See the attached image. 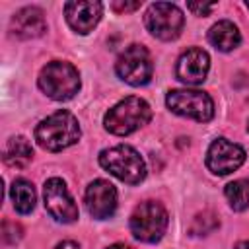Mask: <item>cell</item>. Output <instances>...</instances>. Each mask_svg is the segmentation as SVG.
Masks as SVG:
<instances>
[{
    "label": "cell",
    "instance_id": "9",
    "mask_svg": "<svg viewBox=\"0 0 249 249\" xmlns=\"http://www.w3.org/2000/svg\"><path fill=\"white\" fill-rule=\"evenodd\" d=\"M43 198H45L47 212L56 222L72 224L78 220V206L62 179L51 177L43 187Z\"/></svg>",
    "mask_w": 249,
    "mask_h": 249
},
{
    "label": "cell",
    "instance_id": "14",
    "mask_svg": "<svg viewBox=\"0 0 249 249\" xmlns=\"http://www.w3.org/2000/svg\"><path fill=\"white\" fill-rule=\"evenodd\" d=\"M10 29L19 39H37V37H41L47 29L43 10H39L35 6L21 8L19 12L14 14V18L10 21Z\"/></svg>",
    "mask_w": 249,
    "mask_h": 249
},
{
    "label": "cell",
    "instance_id": "12",
    "mask_svg": "<svg viewBox=\"0 0 249 249\" xmlns=\"http://www.w3.org/2000/svg\"><path fill=\"white\" fill-rule=\"evenodd\" d=\"M208 68H210V58H208L206 51L193 47V49H187L179 56L177 66H175V76L183 84L196 86V84L204 82V78L208 74Z\"/></svg>",
    "mask_w": 249,
    "mask_h": 249
},
{
    "label": "cell",
    "instance_id": "1",
    "mask_svg": "<svg viewBox=\"0 0 249 249\" xmlns=\"http://www.w3.org/2000/svg\"><path fill=\"white\" fill-rule=\"evenodd\" d=\"M35 140L49 152H60L80 140L78 119L68 111H56L43 119L35 128Z\"/></svg>",
    "mask_w": 249,
    "mask_h": 249
},
{
    "label": "cell",
    "instance_id": "15",
    "mask_svg": "<svg viewBox=\"0 0 249 249\" xmlns=\"http://www.w3.org/2000/svg\"><path fill=\"white\" fill-rule=\"evenodd\" d=\"M208 41L218 49V51H233L239 43H241V35H239V29L228 21V19H222L218 23H214L208 31Z\"/></svg>",
    "mask_w": 249,
    "mask_h": 249
},
{
    "label": "cell",
    "instance_id": "20",
    "mask_svg": "<svg viewBox=\"0 0 249 249\" xmlns=\"http://www.w3.org/2000/svg\"><path fill=\"white\" fill-rule=\"evenodd\" d=\"M19 237H21V228L16 224V222H4L2 224V239H4V243H16V241H19Z\"/></svg>",
    "mask_w": 249,
    "mask_h": 249
},
{
    "label": "cell",
    "instance_id": "10",
    "mask_svg": "<svg viewBox=\"0 0 249 249\" xmlns=\"http://www.w3.org/2000/svg\"><path fill=\"white\" fill-rule=\"evenodd\" d=\"M245 161V150L226 138H216L206 152V167L216 175H228L241 167Z\"/></svg>",
    "mask_w": 249,
    "mask_h": 249
},
{
    "label": "cell",
    "instance_id": "27",
    "mask_svg": "<svg viewBox=\"0 0 249 249\" xmlns=\"http://www.w3.org/2000/svg\"><path fill=\"white\" fill-rule=\"evenodd\" d=\"M247 130H249V124H247Z\"/></svg>",
    "mask_w": 249,
    "mask_h": 249
},
{
    "label": "cell",
    "instance_id": "7",
    "mask_svg": "<svg viewBox=\"0 0 249 249\" xmlns=\"http://www.w3.org/2000/svg\"><path fill=\"white\" fill-rule=\"evenodd\" d=\"M144 23L154 37H158L161 41H171V39H177L181 35L185 19H183L181 10L175 4L154 2L146 10Z\"/></svg>",
    "mask_w": 249,
    "mask_h": 249
},
{
    "label": "cell",
    "instance_id": "17",
    "mask_svg": "<svg viewBox=\"0 0 249 249\" xmlns=\"http://www.w3.org/2000/svg\"><path fill=\"white\" fill-rule=\"evenodd\" d=\"M10 196L14 202V208L19 214H29L35 208V189L25 179H16L10 187Z\"/></svg>",
    "mask_w": 249,
    "mask_h": 249
},
{
    "label": "cell",
    "instance_id": "6",
    "mask_svg": "<svg viewBox=\"0 0 249 249\" xmlns=\"http://www.w3.org/2000/svg\"><path fill=\"white\" fill-rule=\"evenodd\" d=\"M165 103L173 113L198 123H208L214 117V101L200 89H171Z\"/></svg>",
    "mask_w": 249,
    "mask_h": 249
},
{
    "label": "cell",
    "instance_id": "4",
    "mask_svg": "<svg viewBox=\"0 0 249 249\" xmlns=\"http://www.w3.org/2000/svg\"><path fill=\"white\" fill-rule=\"evenodd\" d=\"M39 88L54 101L72 99L80 89V74L78 70L64 60H53L43 66L39 74Z\"/></svg>",
    "mask_w": 249,
    "mask_h": 249
},
{
    "label": "cell",
    "instance_id": "23",
    "mask_svg": "<svg viewBox=\"0 0 249 249\" xmlns=\"http://www.w3.org/2000/svg\"><path fill=\"white\" fill-rule=\"evenodd\" d=\"M56 249H80V247H78V243L66 239V241H60V243L56 245Z\"/></svg>",
    "mask_w": 249,
    "mask_h": 249
},
{
    "label": "cell",
    "instance_id": "19",
    "mask_svg": "<svg viewBox=\"0 0 249 249\" xmlns=\"http://www.w3.org/2000/svg\"><path fill=\"white\" fill-rule=\"evenodd\" d=\"M218 224H220V222H218L216 214L210 212V210H206V212L198 214V216L193 220L191 233H195V235H206V233H210L212 230H216Z\"/></svg>",
    "mask_w": 249,
    "mask_h": 249
},
{
    "label": "cell",
    "instance_id": "18",
    "mask_svg": "<svg viewBox=\"0 0 249 249\" xmlns=\"http://www.w3.org/2000/svg\"><path fill=\"white\" fill-rule=\"evenodd\" d=\"M226 198L230 206L237 212L249 208V179H237L226 185Z\"/></svg>",
    "mask_w": 249,
    "mask_h": 249
},
{
    "label": "cell",
    "instance_id": "26",
    "mask_svg": "<svg viewBox=\"0 0 249 249\" xmlns=\"http://www.w3.org/2000/svg\"><path fill=\"white\" fill-rule=\"evenodd\" d=\"M247 8H249V2H247Z\"/></svg>",
    "mask_w": 249,
    "mask_h": 249
},
{
    "label": "cell",
    "instance_id": "24",
    "mask_svg": "<svg viewBox=\"0 0 249 249\" xmlns=\"http://www.w3.org/2000/svg\"><path fill=\"white\" fill-rule=\"evenodd\" d=\"M107 249H130L128 245H124V243H115V245H109Z\"/></svg>",
    "mask_w": 249,
    "mask_h": 249
},
{
    "label": "cell",
    "instance_id": "8",
    "mask_svg": "<svg viewBox=\"0 0 249 249\" xmlns=\"http://www.w3.org/2000/svg\"><path fill=\"white\" fill-rule=\"evenodd\" d=\"M115 70L121 80L130 86H144L152 78V58L144 45H128L117 58Z\"/></svg>",
    "mask_w": 249,
    "mask_h": 249
},
{
    "label": "cell",
    "instance_id": "2",
    "mask_svg": "<svg viewBox=\"0 0 249 249\" xmlns=\"http://www.w3.org/2000/svg\"><path fill=\"white\" fill-rule=\"evenodd\" d=\"M150 119H152L150 105L144 99L130 95V97L121 99L117 105H113L105 113L103 124L111 134L126 136V134L138 130L140 126H144Z\"/></svg>",
    "mask_w": 249,
    "mask_h": 249
},
{
    "label": "cell",
    "instance_id": "13",
    "mask_svg": "<svg viewBox=\"0 0 249 249\" xmlns=\"http://www.w3.org/2000/svg\"><path fill=\"white\" fill-rule=\"evenodd\" d=\"M64 14L68 25L78 31V33H89L97 21L101 19L103 14V4L101 2H66L64 4Z\"/></svg>",
    "mask_w": 249,
    "mask_h": 249
},
{
    "label": "cell",
    "instance_id": "25",
    "mask_svg": "<svg viewBox=\"0 0 249 249\" xmlns=\"http://www.w3.org/2000/svg\"><path fill=\"white\" fill-rule=\"evenodd\" d=\"M235 249H249V241H241V243H237Z\"/></svg>",
    "mask_w": 249,
    "mask_h": 249
},
{
    "label": "cell",
    "instance_id": "21",
    "mask_svg": "<svg viewBox=\"0 0 249 249\" xmlns=\"http://www.w3.org/2000/svg\"><path fill=\"white\" fill-rule=\"evenodd\" d=\"M216 8V4H202V2H189L187 4V10H191L195 16H206V14H210L212 10Z\"/></svg>",
    "mask_w": 249,
    "mask_h": 249
},
{
    "label": "cell",
    "instance_id": "11",
    "mask_svg": "<svg viewBox=\"0 0 249 249\" xmlns=\"http://www.w3.org/2000/svg\"><path fill=\"white\" fill-rule=\"evenodd\" d=\"M86 208L97 220L111 218L117 208L115 187L105 179H95L93 183H89V187L86 189Z\"/></svg>",
    "mask_w": 249,
    "mask_h": 249
},
{
    "label": "cell",
    "instance_id": "16",
    "mask_svg": "<svg viewBox=\"0 0 249 249\" xmlns=\"http://www.w3.org/2000/svg\"><path fill=\"white\" fill-rule=\"evenodd\" d=\"M33 158V148L23 136H14L4 148V161L12 167H25Z\"/></svg>",
    "mask_w": 249,
    "mask_h": 249
},
{
    "label": "cell",
    "instance_id": "3",
    "mask_svg": "<svg viewBox=\"0 0 249 249\" xmlns=\"http://www.w3.org/2000/svg\"><path fill=\"white\" fill-rule=\"evenodd\" d=\"M99 163L111 175L128 185H138L146 177V163L142 156L126 144L107 148L99 154Z\"/></svg>",
    "mask_w": 249,
    "mask_h": 249
},
{
    "label": "cell",
    "instance_id": "5",
    "mask_svg": "<svg viewBox=\"0 0 249 249\" xmlns=\"http://www.w3.org/2000/svg\"><path fill=\"white\" fill-rule=\"evenodd\" d=\"M167 228V212L156 200L140 202L130 216V231L144 243H156L163 237Z\"/></svg>",
    "mask_w": 249,
    "mask_h": 249
},
{
    "label": "cell",
    "instance_id": "22",
    "mask_svg": "<svg viewBox=\"0 0 249 249\" xmlns=\"http://www.w3.org/2000/svg\"><path fill=\"white\" fill-rule=\"evenodd\" d=\"M111 6H113L115 12L123 14V12H132V10L140 8V2H119V0H117V2H113Z\"/></svg>",
    "mask_w": 249,
    "mask_h": 249
}]
</instances>
